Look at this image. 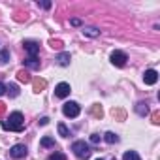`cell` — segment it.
Segmentation results:
<instances>
[{
    "instance_id": "cell-23",
    "label": "cell",
    "mask_w": 160,
    "mask_h": 160,
    "mask_svg": "<svg viewBox=\"0 0 160 160\" xmlns=\"http://www.w3.org/2000/svg\"><path fill=\"white\" fill-rule=\"evenodd\" d=\"M47 160H66V154H62V152H53Z\"/></svg>"
},
{
    "instance_id": "cell-30",
    "label": "cell",
    "mask_w": 160,
    "mask_h": 160,
    "mask_svg": "<svg viewBox=\"0 0 160 160\" xmlns=\"http://www.w3.org/2000/svg\"><path fill=\"white\" fill-rule=\"evenodd\" d=\"M72 25L73 27H79V25H81V21H79V19H72Z\"/></svg>"
},
{
    "instance_id": "cell-14",
    "label": "cell",
    "mask_w": 160,
    "mask_h": 160,
    "mask_svg": "<svg viewBox=\"0 0 160 160\" xmlns=\"http://www.w3.org/2000/svg\"><path fill=\"white\" fill-rule=\"evenodd\" d=\"M122 160H141V158H139V154L136 151H126L124 156H122Z\"/></svg>"
},
{
    "instance_id": "cell-9",
    "label": "cell",
    "mask_w": 160,
    "mask_h": 160,
    "mask_svg": "<svg viewBox=\"0 0 160 160\" xmlns=\"http://www.w3.org/2000/svg\"><path fill=\"white\" fill-rule=\"evenodd\" d=\"M45 79H42V77H36V79H32V87H34V92H42L43 89H45Z\"/></svg>"
},
{
    "instance_id": "cell-21",
    "label": "cell",
    "mask_w": 160,
    "mask_h": 160,
    "mask_svg": "<svg viewBox=\"0 0 160 160\" xmlns=\"http://www.w3.org/2000/svg\"><path fill=\"white\" fill-rule=\"evenodd\" d=\"M91 113H92L94 117H98V119H100V117L104 115V111H102V108H100V106H92V109H91Z\"/></svg>"
},
{
    "instance_id": "cell-31",
    "label": "cell",
    "mask_w": 160,
    "mask_h": 160,
    "mask_svg": "<svg viewBox=\"0 0 160 160\" xmlns=\"http://www.w3.org/2000/svg\"><path fill=\"white\" fill-rule=\"evenodd\" d=\"M51 45H53V47H60V45H62V43H60V42H58V40H57V42H55V40H53V42H51Z\"/></svg>"
},
{
    "instance_id": "cell-7",
    "label": "cell",
    "mask_w": 160,
    "mask_h": 160,
    "mask_svg": "<svg viewBox=\"0 0 160 160\" xmlns=\"http://www.w3.org/2000/svg\"><path fill=\"white\" fill-rule=\"evenodd\" d=\"M70 92H72V89H70L68 83H58L55 87V96L57 98H66V96H70Z\"/></svg>"
},
{
    "instance_id": "cell-19",
    "label": "cell",
    "mask_w": 160,
    "mask_h": 160,
    "mask_svg": "<svg viewBox=\"0 0 160 160\" xmlns=\"http://www.w3.org/2000/svg\"><path fill=\"white\" fill-rule=\"evenodd\" d=\"M83 34H85V36H91V38H96V36L100 34V30H98V28H85Z\"/></svg>"
},
{
    "instance_id": "cell-16",
    "label": "cell",
    "mask_w": 160,
    "mask_h": 160,
    "mask_svg": "<svg viewBox=\"0 0 160 160\" xmlns=\"http://www.w3.org/2000/svg\"><path fill=\"white\" fill-rule=\"evenodd\" d=\"M8 60H10V51L2 49V51H0V64H6Z\"/></svg>"
},
{
    "instance_id": "cell-2",
    "label": "cell",
    "mask_w": 160,
    "mask_h": 160,
    "mask_svg": "<svg viewBox=\"0 0 160 160\" xmlns=\"http://www.w3.org/2000/svg\"><path fill=\"white\" fill-rule=\"evenodd\" d=\"M72 151L75 152V156L77 158H81V160H87L89 156H91V147H89V143H85V141H73V145H72Z\"/></svg>"
},
{
    "instance_id": "cell-25",
    "label": "cell",
    "mask_w": 160,
    "mask_h": 160,
    "mask_svg": "<svg viewBox=\"0 0 160 160\" xmlns=\"http://www.w3.org/2000/svg\"><path fill=\"white\" fill-rule=\"evenodd\" d=\"M100 139H102V138H100L98 134H92V136H91V141H92V143H98Z\"/></svg>"
},
{
    "instance_id": "cell-26",
    "label": "cell",
    "mask_w": 160,
    "mask_h": 160,
    "mask_svg": "<svg viewBox=\"0 0 160 160\" xmlns=\"http://www.w3.org/2000/svg\"><path fill=\"white\" fill-rule=\"evenodd\" d=\"M152 122H154V124L160 122V115H158V113H152Z\"/></svg>"
},
{
    "instance_id": "cell-4",
    "label": "cell",
    "mask_w": 160,
    "mask_h": 160,
    "mask_svg": "<svg viewBox=\"0 0 160 160\" xmlns=\"http://www.w3.org/2000/svg\"><path fill=\"white\" fill-rule=\"evenodd\" d=\"M27 152H28V149L25 147V145H13L12 149H10V156L12 158H15V160H21V158H25L27 156Z\"/></svg>"
},
{
    "instance_id": "cell-32",
    "label": "cell",
    "mask_w": 160,
    "mask_h": 160,
    "mask_svg": "<svg viewBox=\"0 0 160 160\" xmlns=\"http://www.w3.org/2000/svg\"><path fill=\"white\" fill-rule=\"evenodd\" d=\"M96 160H102V158H96Z\"/></svg>"
},
{
    "instance_id": "cell-20",
    "label": "cell",
    "mask_w": 160,
    "mask_h": 160,
    "mask_svg": "<svg viewBox=\"0 0 160 160\" xmlns=\"http://www.w3.org/2000/svg\"><path fill=\"white\" fill-rule=\"evenodd\" d=\"M136 111H138L139 115H147V113H149V109H147L145 104H138V106H136Z\"/></svg>"
},
{
    "instance_id": "cell-17",
    "label": "cell",
    "mask_w": 160,
    "mask_h": 160,
    "mask_svg": "<svg viewBox=\"0 0 160 160\" xmlns=\"http://www.w3.org/2000/svg\"><path fill=\"white\" fill-rule=\"evenodd\" d=\"M6 92L10 96H19V87L17 85H10V87H6Z\"/></svg>"
},
{
    "instance_id": "cell-18",
    "label": "cell",
    "mask_w": 160,
    "mask_h": 160,
    "mask_svg": "<svg viewBox=\"0 0 160 160\" xmlns=\"http://www.w3.org/2000/svg\"><path fill=\"white\" fill-rule=\"evenodd\" d=\"M111 113H113V117H117L119 121H124V117H126V113H124V109H111Z\"/></svg>"
},
{
    "instance_id": "cell-6",
    "label": "cell",
    "mask_w": 160,
    "mask_h": 160,
    "mask_svg": "<svg viewBox=\"0 0 160 160\" xmlns=\"http://www.w3.org/2000/svg\"><path fill=\"white\" fill-rule=\"evenodd\" d=\"M25 51L28 53V57H36L38 53H40V43L38 42H32V40H27L25 43Z\"/></svg>"
},
{
    "instance_id": "cell-28",
    "label": "cell",
    "mask_w": 160,
    "mask_h": 160,
    "mask_svg": "<svg viewBox=\"0 0 160 160\" xmlns=\"http://www.w3.org/2000/svg\"><path fill=\"white\" fill-rule=\"evenodd\" d=\"M47 122H49V119H47V117H42V119H40V124H42V126H45Z\"/></svg>"
},
{
    "instance_id": "cell-24",
    "label": "cell",
    "mask_w": 160,
    "mask_h": 160,
    "mask_svg": "<svg viewBox=\"0 0 160 160\" xmlns=\"http://www.w3.org/2000/svg\"><path fill=\"white\" fill-rule=\"evenodd\" d=\"M4 113H6V104H2V102H0V119L4 117Z\"/></svg>"
},
{
    "instance_id": "cell-1",
    "label": "cell",
    "mask_w": 160,
    "mask_h": 160,
    "mask_svg": "<svg viewBox=\"0 0 160 160\" xmlns=\"http://www.w3.org/2000/svg\"><path fill=\"white\" fill-rule=\"evenodd\" d=\"M2 128L4 130H12V132H21L25 128V117H23V113H19V111L12 113L8 121H2Z\"/></svg>"
},
{
    "instance_id": "cell-13",
    "label": "cell",
    "mask_w": 160,
    "mask_h": 160,
    "mask_svg": "<svg viewBox=\"0 0 160 160\" xmlns=\"http://www.w3.org/2000/svg\"><path fill=\"white\" fill-rule=\"evenodd\" d=\"M25 64H27L28 68H32V70H38V68H40V60H38L36 57H28V58L25 60Z\"/></svg>"
},
{
    "instance_id": "cell-15",
    "label": "cell",
    "mask_w": 160,
    "mask_h": 160,
    "mask_svg": "<svg viewBox=\"0 0 160 160\" xmlns=\"http://www.w3.org/2000/svg\"><path fill=\"white\" fill-rule=\"evenodd\" d=\"M40 145H42V147H55V139L49 138V136H45V138H42Z\"/></svg>"
},
{
    "instance_id": "cell-27",
    "label": "cell",
    "mask_w": 160,
    "mask_h": 160,
    "mask_svg": "<svg viewBox=\"0 0 160 160\" xmlns=\"http://www.w3.org/2000/svg\"><path fill=\"white\" fill-rule=\"evenodd\" d=\"M2 94H6V85L0 83V96H2Z\"/></svg>"
},
{
    "instance_id": "cell-8",
    "label": "cell",
    "mask_w": 160,
    "mask_h": 160,
    "mask_svg": "<svg viewBox=\"0 0 160 160\" xmlns=\"http://www.w3.org/2000/svg\"><path fill=\"white\" fill-rule=\"evenodd\" d=\"M143 81H145V85H154L158 81V72L156 70H147L143 73Z\"/></svg>"
},
{
    "instance_id": "cell-22",
    "label": "cell",
    "mask_w": 160,
    "mask_h": 160,
    "mask_svg": "<svg viewBox=\"0 0 160 160\" xmlns=\"http://www.w3.org/2000/svg\"><path fill=\"white\" fill-rule=\"evenodd\" d=\"M58 134H60L62 138H68V136H70V130H68V128L60 122V124H58Z\"/></svg>"
},
{
    "instance_id": "cell-5",
    "label": "cell",
    "mask_w": 160,
    "mask_h": 160,
    "mask_svg": "<svg viewBox=\"0 0 160 160\" xmlns=\"http://www.w3.org/2000/svg\"><path fill=\"white\" fill-rule=\"evenodd\" d=\"M126 60H128L126 53H122V51H113V53H111V62H113L115 66L122 68V66L126 64Z\"/></svg>"
},
{
    "instance_id": "cell-12",
    "label": "cell",
    "mask_w": 160,
    "mask_h": 160,
    "mask_svg": "<svg viewBox=\"0 0 160 160\" xmlns=\"http://www.w3.org/2000/svg\"><path fill=\"white\" fill-rule=\"evenodd\" d=\"M57 62H58L60 66H68V64H70V53H60V55L57 57Z\"/></svg>"
},
{
    "instance_id": "cell-10",
    "label": "cell",
    "mask_w": 160,
    "mask_h": 160,
    "mask_svg": "<svg viewBox=\"0 0 160 160\" xmlns=\"http://www.w3.org/2000/svg\"><path fill=\"white\" fill-rule=\"evenodd\" d=\"M17 79L21 83H28V81H32V77H30V73L27 72V70H19L17 72Z\"/></svg>"
},
{
    "instance_id": "cell-3",
    "label": "cell",
    "mask_w": 160,
    "mask_h": 160,
    "mask_svg": "<svg viewBox=\"0 0 160 160\" xmlns=\"http://www.w3.org/2000/svg\"><path fill=\"white\" fill-rule=\"evenodd\" d=\"M62 113H64L66 117L73 119V117H77L79 113H81V108H79L77 102H66V104L62 106Z\"/></svg>"
},
{
    "instance_id": "cell-29",
    "label": "cell",
    "mask_w": 160,
    "mask_h": 160,
    "mask_svg": "<svg viewBox=\"0 0 160 160\" xmlns=\"http://www.w3.org/2000/svg\"><path fill=\"white\" fill-rule=\"evenodd\" d=\"M40 6H42V8H45V10H49V8H51V2H42Z\"/></svg>"
},
{
    "instance_id": "cell-11",
    "label": "cell",
    "mask_w": 160,
    "mask_h": 160,
    "mask_svg": "<svg viewBox=\"0 0 160 160\" xmlns=\"http://www.w3.org/2000/svg\"><path fill=\"white\" fill-rule=\"evenodd\" d=\"M104 141H106V143H111V145H113V143H119V136L113 134V132H106V134H104Z\"/></svg>"
}]
</instances>
